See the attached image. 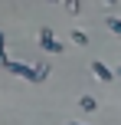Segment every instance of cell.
Segmentation results:
<instances>
[{"mask_svg": "<svg viewBox=\"0 0 121 125\" xmlns=\"http://www.w3.org/2000/svg\"><path fill=\"white\" fill-rule=\"evenodd\" d=\"M92 73H95V76H98V79H105V82H108V79H111V76H115V73H111V69H108V66H105V62H92Z\"/></svg>", "mask_w": 121, "mask_h": 125, "instance_id": "obj_1", "label": "cell"}, {"mask_svg": "<svg viewBox=\"0 0 121 125\" xmlns=\"http://www.w3.org/2000/svg\"><path fill=\"white\" fill-rule=\"evenodd\" d=\"M39 43H43V46H46L49 53H62V46H59V43H56V40H52V36H49L46 30H43V36H39Z\"/></svg>", "mask_w": 121, "mask_h": 125, "instance_id": "obj_2", "label": "cell"}, {"mask_svg": "<svg viewBox=\"0 0 121 125\" xmlns=\"http://www.w3.org/2000/svg\"><path fill=\"white\" fill-rule=\"evenodd\" d=\"M82 109H89V112H92V109H95V99H89V95H82Z\"/></svg>", "mask_w": 121, "mask_h": 125, "instance_id": "obj_3", "label": "cell"}, {"mask_svg": "<svg viewBox=\"0 0 121 125\" xmlns=\"http://www.w3.org/2000/svg\"><path fill=\"white\" fill-rule=\"evenodd\" d=\"M108 26H111V30H115V33H121V20H115V17H108Z\"/></svg>", "mask_w": 121, "mask_h": 125, "instance_id": "obj_4", "label": "cell"}, {"mask_svg": "<svg viewBox=\"0 0 121 125\" xmlns=\"http://www.w3.org/2000/svg\"><path fill=\"white\" fill-rule=\"evenodd\" d=\"M115 73H118V76H121V66H118V69H115Z\"/></svg>", "mask_w": 121, "mask_h": 125, "instance_id": "obj_5", "label": "cell"}, {"mask_svg": "<svg viewBox=\"0 0 121 125\" xmlns=\"http://www.w3.org/2000/svg\"><path fill=\"white\" fill-rule=\"evenodd\" d=\"M105 3H115V0H105Z\"/></svg>", "mask_w": 121, "mask_h": 125, "instance_id": "obj_6", "label": "cell"}, {"mask_svg": "<svg viewBox=\"0 0 121 125\" xmlns=\"http://www.w3.org/2000/svg\"><path fill=\"white\" fill-rule=\"evenodd\" d=\"M72 125H79V122H72Z\"/></svg>", "mask_w": 121, "mask_h": 125, "instance_id": "obj_7", "label": "cell"}]
</instances>
